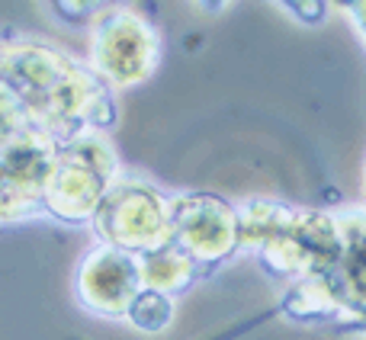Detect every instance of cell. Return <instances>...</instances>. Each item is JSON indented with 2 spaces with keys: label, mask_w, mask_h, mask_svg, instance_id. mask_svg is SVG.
Instances as JSON below:
<instances>
[{
  "label": "cell",
  "mask_w": 366,
  "mask_h": 340,
  "mask_svg": "<svg viewBox=\"0 0 366 340\" xmlns=\"http://www.w3.org/2000/svg\"><path fill=\"white\" fill-rule=\"evenodd\" d=\"M107 0H55V10L61 19H71V23H84L97 6H103Z\"/></svg>",
  "instance_id": "ba28073f"
},
{
  "label": "cell",
  "mask_w": 366,
  "mask_h": 340,
  "mask_svg": "<svg viewBox=\"0 0 366 340\" xmlns=\"http://www.w3.org/2000/svg\"><path fill=\"white\" fill-rule=\"evenodd\" d=\"M148 4H152V0H148Z\"/></svg>",
  "instance_id": "8fae6325"
},
{
  "label": "cell",
  "mask_w": 366,
  "mask_h": 340,
  "mask_svg": "<svg viewBox=\"0 0 366 340\" xmlns=\"http://www.w3.org/2000/svg\"><path fill=\"white\" fill-rule=\"evenodd\" d=\"M77 292L84 305L103 315H126L132 299L142 292V273L135 254L103 244L100 251L87 254L77 273Z\"/></svg>",
  "instance_id": "5b68a950"
},
{
  "label": "cell",
  "mask_w": 366,
  "mask_h": 340,
  "mask_svg": "<svg viewBox=\"0 0 366 340\" xmlns=\"http://www.w3.org/2000/svg\"><path fill=\"white\" fill-rule=\"evenodd\" d=\"M283 4L290 6L299 19H305V23H315V19L322 16V0H283Z\"/></svg>",
  "instance_id": "9c48e42d"
},
{
  "label": "cell",
  "mask_w": 366,
  "mask_h": 340,
  "mask_svg": "<svg viewBox=\"0 0 366 340\" xmlns=\"http://www.w3.org/2000/svg\"><path fill=\"white\" fill-rule=\"evenodd\" d=\"M116 183V161L100 135L64 141L42 189V206L64 221H87Z\"/></svg>",
  "instance_id": "6da1fadb"
},
{
  "label": "cell",
  "mask_w": 366,
  "mask_h": 340,
  "mask_svg": "<svg viewBox=\"0 0 366 340\" xmlns=\"http://www.w3.org/2000/svg\"><path fill=\"white\" fill-rule=\"evenodd\" d=\"M100 238L126 254H145L171 241L167 199L142 180H116L94 212Z\"/></svg>",
  "instance_id": "7a4b0ae2"
},
{
  "label": "cell",
  "mask_w": 366,
  "mask_h": 340,
  "mask_svg": "<svg viewBox=\"0 0 366 340\" xmlns=\"http://www.w3.org/2000/svg\"><path fill=\"white\" fill-rule=\"evenodd\" d=\"M139 273H142V289L154 292H177L193 279V260L180 251L174 241H164L154 251L139 254Z\"/></svg>",
  "instance_id": "8992f818"
},
{
  "label": "cell",
  "mask_w": 366,
  "mask_h": 340,
  "mask_svg": "<svg viewBox=\"0 0 366 340\" xmlns=\"http://www.w3.org/2000/svg\"><path fill=\"white\" fill-rule=\"evenodd\" d=\"M158 61V42L152 29L132 13H113L103 19L94 42V68L116 87L145 81Z\"/></svg>",
  "instance_id": "277c9868"
},
{
  "label": "cell",
  "mask_w": 366,
  "mask_h": 340,
  "mask_svg": "<svg viewBox=\"0 0 366 340\" xmlns=\"http://www.w3.org/2000/svg\"><path fill=\"white\" fill-rule=\"evenodd\" d=\"M196 4H199V6H202V10H209V13H219V10H222V6H225V4H228V0H196Z\"/></svg>",
  "instance_id": "30bf717a"
},
{
  "label": "cell",
  "mask_w": 366,
  "mask_h": 340,
  "mask_svg": "<svg viewBox=\"0 0 366 340\" xmlns=\"http://www.w3.org/2000/svg\"><path fill=\"white\" fill-rule=\"evenodd\" d=\"M171 241L189 260H222L238 247V212L212 196L167 199Z\"/></svg>",
  "instance_id": "3957f363"
},
{
  "label": "cell",
  "mask_w": 366,
  "mask_h": 340,
  "mask_svg": "<svg viewBox=\"0 0 366 340\" xmlns=\"http://www.w3.org/2000/svg\"><path fill=\"white\" fill-rule=\"evenodd\" d=\"M126 318L135 324L139 331H148V334H158L171 324V299L164 292H154V289H142L139 296L132 299L129 305Z\"/></svg>",
  "instance_id": "52a82bcc"
}]
</instances>
